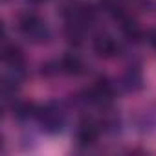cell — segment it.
Masks as SVG:
<instances>
[{
	"label": "cell",
	"instance_id": "6da1fadb",
	"mask_svg": "<svg viewBox=\"0 0 156 156\" xmlns=\"http://www.w3.org/2000/svg\"><path fill=\"white\" fill-rule=\"evenodd\" d=\"M19 28H20V31L26 37L33 39V41H42V39L48 37V30H46L44 22L37 15H24V17H20Z\"/></svg>",
	"mask_w": 156,
	"mask_h": 156
},
{
	"label": "cell",
	"instance_id": "7a4b0ae2",
	"mask_svg": "<svg viewBox=\"0 0 156 156\" xmlns=\"http://www.w3.org/2000/svg\"><path fill=\"white\" fill-rule=\"evenodd\" d=\"M98 134H99V130H98L96 125H92V123H85V125H81V129H79V136H77V140H79V145H85V147L94 145L96 140H98Z\"/></svg>",
	"mask_w": 156,
	"mask_h": 156
},
{
	"label": "cell",
	"instance_id": "3957f363",
	"mask_svg": "<svg viewBox=\"0 0 156 156\" xmlns=\"http://www.w3.org/2000/svg\"><path fill=\"white\" fill-rule=\"evenodd\" d=\"M33 2H46V0H33Z\"/></svg>",
	"mask_w": 156,
	"mask_h": 156
}]
</instances>
